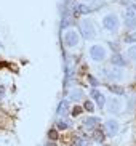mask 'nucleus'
I'll return each instance as SVG.
<instances>
[{"instance_id":"obj_1","label":"nucleus","mask_w":136,"mask_h":146,"mask_svg":"<svg viewBox=\"0 0 136 146\" xmlns=\"http://www.w3.org/2000/svg\"><path fill=\"white\" fill-rule=\"evenodd\" d=\"M102 26L106 27L107 31H111V32H115V31L119 29L120 26V21H119V16L114 13H109L106 16L102 18Z\"/></svg>"},{"instance_id":"obj_26","label":"nucleus","mask_w":136,"mask_h":146,"mask_svg":"<svg viewBox=\"0 0 136 146\" xmlns=\"http://www.w3.org/2000/svg\"><path fill=\"white\" fill-rule=\"evenodd\" d=\"M2 48H3V43H2V42H0V50H2Z\"/></svg>"},{"instance_id":"obj_9","label":"nucleus","mask_w":136,"mask_h":146,"mask_svg":"<svg viewBox=\"0 0 136 146\" xmlns=\"http://www.w3.org/2000/svg\"><path fill=\"white\" fill-rule=\"evenodd\" d=\"M106 129L107 132H109V135H115V133L119 132V122L117 120H107L106 122Z\"/></svg>"},{"instance_id":"obj_15","label":"nucleus","mask_w":136,"mask_h":146,"mask_svg":"<svg viewBox=\"0 0 136 146\" xmlns=\"http://www.w3.org/2000/svg\"><path fill=\"white\" fill-rule=\"evenodd\" d=\"M56 112H58V114H66V112H67V100H63V101H61Z\"/></svg>"},{"instance_id":"obj_25","label":"nucleus","mask_w":136,"mask_h":146,"mask_svg":"<svg viewBox=\"0 0 136 146\" xmlns=\"http://www.w3.org/2000/svg\"><path fill=\"white\" fill-rule=\"evenodd\" d=\"M3 96H5V87L0 84V98H3Z\"/></svg>"},{"instance_id":"obj_28","label":"nucleus","mask_w":136,"mask_h":146,"mask_svg":"<svg viewBox=\"0 0 136 146\" xmlns=\"http://www.w3.org/2000/svg\"><path fill=\"white\" fill-rule=\"evenodd\" d=\"M135 13H136V11H135Z\"/></svg>"},{"instance_id":"obj_10","label":"nucleus","mask_w":136,"mask_h":146,"mask_svg":"<svg viewBox=\"0 0 136 146\" xmlns=\"http://www.w3.org/2000/svg\"><path fill=\"white\" fill-rule=\"evenodd\" d=\"M122 109V101L120 100H109V112H120Z\"/></svg>"},{"instance_id":"obj_7","label":"nucleus","mask_w":136,"mask_h":146,"mask_svg":"<svg viewBox=\"0 0 136 146\" xmlns=\"http://www.w3.org/2000/svg\"><path fill=\"white\" fill-rule=\"evenodd\" d=\"M91 96L94 98V101H96V104H98L99 108L106 106V96H104L101 92H98L96 88H94V90H91Z\"/></svg>"},{"instance_id":"obj_23","label":"nucleus","mask_w":136,"mask_h":146,"mask_svg":"<svg viewBox=\"0 0 136 146\" xmlns=\"http://www.w3.org/2000/svg\"><path fill=\"white\" fill-rule=\"evenodd\" d=\"M71 114H72L74 117H75V116H80V114H82V108H80V106H75V108L72 109V112H71Z\"/></svg>"},{"instance_id":"obj_22","label":"nucleus","mask_w":136,"mask_h":146,"mask_svg":"<svg viewBox=\"0 0 136 146\" xmlns=\"http://www.w3.org/2000/svg\"><path fill=\"white\" fill-rule=\"evenodd\" d=\"M86 145H88V143H86L83 138H75V145L74 146H86Z\"/></svg>"},{"instance_id":"obj_14","label":"nucleus","mask_w":136,"mask_h":146,"mask_svg":"<svg viewBox=\"0 0 136 146\" xmlns=\"http://www.w3.org/2000/svg\"><path fill=\"white\" fill-rule=\"evenodd\" d=\"M69 98L71 100H80V98H83V92L79 90V88H77V90H72L69 93Z\"/></svg>"},{"instance_id":"obj_24","label":"nucleus","mask_w":136,"mask_h":146,"mask_svg":"<svg viewBox=\"0 0 136 146\" xmlns=\"http://www.w3.org/2000/svg\"><path fill=\"white\" fill-rule=\"evenodd\" d=\"M88 80L91 82V85H93V87H98V80H96L93 76H90V74H88Z\"/></svg>"},{"instance_id":"obj_18","label":"nucleus","mask_w":136,"mask_h":146,"mask_svg":"<svg viewBox=\"0 0 136 146\" xmlns=\"http://www.w3.org/2000/svg\"><path fill=\"white\" fill-rule=\"evenodd\" d=\"M56 127H58V130H66L69 125H67V122H64V120H58V122H56Z\"/></svg>"},{"instance_id":"obj_5","label":"nucleus","mask_w":136,"mask_h":146,"mask_svg":"<svg viewBox=\"0 0 136 146\" xmlns=\"http://www.w3.org/2000/svg\"><path fill=\"white\" fill-rule=\"evenodd\" d=\"M125 27L127 29H136V13L131 8H128L125 11Z\"/></svg>"},{"instance_id":"obj_19","label":"nucleus","mask_w":136,"mask_h":146,"mask_svg":"<svg viewBox=\"0 0 136 146\" xmlns=\"http://www.w3.org/2000/svg\"><path fill=\"white\" fill-rule=\"evenodd\" d=\"M83 108H85V109H86L88 112H93V109H94L93 103H91L90 100H86V101H85V104H83Z\"/></svg>"},{"instance_id":"obj_16","label":"nucleus","mask_w":136,"mask_h":146,"mask_svg":"<svg viewBox=\"0 0 136 146\" xmlns=\"http://www.w3.org/2000/svg\"><path fill=\"white\" fill-rule=\"evenodd\" d=\"M109 90H111L112 93H115V95H123V93H125V90L122 88V87H119V85H112V87H109Z\"/></svg>"},{"instance_id":"obj_17","label":"nucleus","mask_w":136,"mask_h":146,"mask_svg":"<svg viewBox=\"0 0 136 146\" xmlns=\"http://www.w3.org/2000/svg\"><path fill=\"white\" fill-rule=\"evenodd\" d=\"M128 56H130L131 60H135V61H136V43L128 48Z\"/></svg>"},{"instance_id":"obj_2","label":"nucleus","mask_w":136,"mask_h":146,"mask_svg":"<svg viewBox=\"0 0 136 146\" xmlns=\"http://www.w3.org/2000/svg\"><path fill=\"white\" fill-rule=\"evenodd\" d=\"M80 32H82V35H83L86 40L93 39L94 35H96L94 26H93V23L90 21V19H83V21L80 23Z\"/></svg>"},{"instance_id":"obj_13","label":"nucleus","mask_w":136,"mask_h":146,"mask_svg":"<svg viewBox=\"0 0 136 146\" xmlns=\"http://www.w3.org/2000/svg\"><path fill=\"white\" fill-rule=\"evenodd\" d=\"M90 11H91V8H90V7H86V5H77V7H75V11H74V15H77V13L86 15V13H90Z\"/></svg>"},{"instance_id":"obj_3","label":"nucleus","mask_w":136,"mask_h":146,"mask_svg":"<svg viewBox=\"0 0 136 146\" xmlns=\"http://www.w3.org/2000/svg\"><path fill=\"white\" fill-rule=\"evenodd\" d=\"M79 40H80V35H79V32L74 29H69L66 31V34H64V43L67 45V47L74 48L79 45Z\"/></svg>"},{"instance_id":"obj_11","label":"nucleus","mask_w":136,"mask_h":146,"mask_svg":"<svg viewBox=\"0 0 136 146\" xmlns=\"http://www.w3.org/2000/svg\"><path fill=\"white\" fill-rule=\"evenodd\" d=\"M99 122H101L99 117H88V119L85 120V125H86V129H94Z\"/></svg>"},{"instance_id":"obj_4","label":"nucleus","mask_w":136,"mask_h":146,"mask_svg":"<svg viewBox=\"0 0 136 146\" xmlns=\"http://www.w3.org/2000/svg\"><path fill=\"white\" fill-rule=\"evenodd\" d=\"M106 55H107V52L102 45H93V47L90 48V56H91L94 61H102L106 58Z\"/></svg>"},{"instance_id":"obj_8","label":"nucleus","mask_w":136,"mask_h":146,"mask_svg":"<svg viewBox=\"0 0 136 146\" xmlns=\"http://www.w3.org/2000/svg\"><path fill=\"white\" fill-rule=\"evenodd\" d=\"M111 63H112V66H119V68H123V66H127V61H125V60H123V56L119 55V53L112 55Z\"/></svg>"},{"instance_id":"obj_20","label":"nucleus","mask_w":136,"mask_h":146,"mask_svg":"<svg viewBox=\"0 0 136 146\" xmlns=\"http://www.w3.org/2000/svg\"><path fill=\"white\" fill-rule=\"evenodd\" d=\"M125 42H127V43H133V42H136V32H135V34L127 35V37H125Z\"/></svg>"},{"instance_id":"obj_6","label":"nucleus","mask_w":136,"mask_h":146,"mask_svg":"<svg viewBox=\"0 0 136 146\" xmlns=\"http://www.w3.org/2000/svg\"><path fill=\"white\" fill-rule=\"evenodd\" d=\"M102 72L106 74V77L109 80H122L123 79V72L119 71V69H104Z\"/></svg>"},{"instance_id":"obj_21","label":"nucleus","mask_w":136,"mask_h":146,"mask_svg":"<svg viewBox=\"0 0 136 146\" xmlns=\"http://www.w3.org/2000/svg\"><path fill=\"white\" fill-rule=\"evenodd\" d=\"M48 137H50V140L51 141H55V140H58V133H56V130L53 129V130H50L48 132Z\"/></svg>"},{"instance_id":"obj_27","label":"nucleus","mask_w":136,"mask_h":146,"mask_svg":"<svg viewBox=\"0 0 136 146\" xmlns=\"http://www.w3.org/2000/svg\"><path fill=\"white\" fill-rule=\"evenodd\" d=\"M47 146H55V145H53V143H51V145H50V143H48V145Z\"/></svg>"},{"instance_id":"obj_12","label":"nucleus","mask_w":136,"mask_h":146,"mask_svg":"<svg viewBox=\"0 0 136 146\" xmlns=\"http://www.w3.org/2000/svg\"><path fill=\"white\" fill-rule=\"evenodd\" d=\"M93 138L96 140V141H104V140H106V135H104V132H102L101 129H94Z\"/></svg>"}]
</instances>
